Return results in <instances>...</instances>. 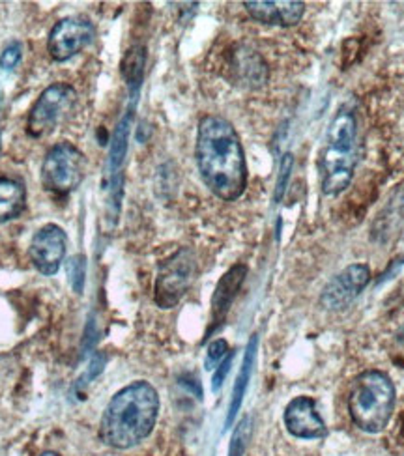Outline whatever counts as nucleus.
Wrapping results in <instances>:
<instances>
[{"mask_svg":"<svg viewBox=\"0 0 404 456\" xmlns=\"http://www.w3.org/2000/svg\"><path fill=\"white\" fill-rule=\"evenodd\" d=\"M195 159L202 182L221 200H236L247 187L245 154L235 126L210 114L199 124Z\"/></svg>","mask_w":404,"mask_h":456,"instance_id":"obj_1","label":"nucleus"},{"mask_svg":"<svg viewBox=\"0 0 404 456\" xmlns=\"http://www.w3.org/2000/svg\"><path fill=\"white\" fill-rule=\"evenodd\" d=\"M160 413V395L139 379L114 395L100 421V440L112 449H131L152 434Z\"/></svg>","mask_w":404,"mask_h":456,"instance_id":"obj_2","label":"nucleus"},{"mask_svg":"<svg viewBox=\"0 0 404 456\" xmlns=\"http://www.w3.org/2000/svg\"><path fill=\"white\" fill-rule=\"evenodd\" d=\"M361 146L358 139V118L349 109H341L326 131L318 158L320 185L324 195L337 197L350 185L359 163Z\"/></svg>","mask_w":404,"mask_h":456,"instance_id":"obj_3","label":"nucleus"},{"mask_svg":"<svg viewBox=\"0 0 404 456\" xmlns=\"http://www.w3.org/2000/svg\"><path fill=\"white\" fill-rule=\"evenodd\" d=\"M395 410V386L382 370L361 372L349 393V413L354 425L369 434L388 427Z\"/></svg>","mask_w":404,"mask_h":456,"instance_id":"obj_4","label":"nucleus"},{"mask_svg":"<svg viewBox=\"0 0 404 456\" xmlns=\"http://www.w3.org/2000/svg\"><path fill=\"white\" fill-rule=\"evenodd\" d=\"M87 176V158L71 142L54 144L42 165V183L49 193L66 197L83 183Z\"/></svg>","mask_w":404,"mask_h":456,"instance_id":"obj_5","label":"nucleus"},{"mask_svg":"<svg viewBox=\"0 0 404 456\" xmlns=\"http://www.w3.org/2000/svg\"><path fill=\"white\" fill-rule=\"evenodd\" d=\"M195 275L197 260L194 251L187 249V247H182L175 255H170L167 260H163L160 264L156 289H153V297H156L158 307H177L191 284H194Z\"/></svg>","mask_w":404,"mask_h":456,"instance_id":"obj_6","label":"nucleus"},{"mask_svg":"<svg viewBox=\"0 0 404 456\" xmlns=\"http://www.w3.org/2000/svg\"><path fill=\"white\" fill-rule=\"evenodd\" d=\"M77 102V92L68 83H54L47 86L37 98L29 112L27 131L37 139L47 135L71 112Z\"/></svg>","mask_w":404,"mask_h":456,"instance_id":"obj_7","label":"nucleus"},{"mask_svg":"<svg viewBox=\"0 0 404 456\" xmlns=\"http://www.w3.org/2000/svg\"><path fill=\"white\" fill-rule=\"evenodd\" d=\"M94 25L88 19L68 17L56 23L49 34L47 49L51 59L56 62H66L88 47L94 40Z\"/></svg>","mask_w":404,"mask_h":456,"instance_id":"obj_8","label":"nucleus"},{"mask_svg":"<svg viewBox=\"0 0 404 456\" xmlns=\"http://www.w3.org/2000/svg\"><path fill=\"white\" fill-rule=\"evenodd\" d=\"M369 281L371 270L367 264L349 265L326 284L320 296V305L328 311H344L365 290Z\"/></svg>","mask_w":404,"mask_h":456,"instance_id":"obj_9","label":"nucleus"},{"mask_svg":"<svg viewBox=\"0 0 404 456\" xmlns=\"http://www.w3.org/2000/svg\"><path fill=\"white\" fill-rule=\"evenodd\" d=\"M68 249V236L64 228L59 224H45L37 231L30 241L29 256L34 264V268L42 275H54L61 270Z\"/></svg>","mask_w":404,"mask_h":456,"instance_id":"obj_10","label":"nucleus"},{"mask_svg":"<svg viewBox=\"0 0 404 456\" xmlns=\"http://www.w3.org/2000/svg\"><path fill=\"white\" fill-rule=\"evenodd\" d=\"M284 427L300 440H320L328 434L311 396H296L284 408Z\"/></svg>","mask_w":404,"mask_h":456,"instance_id":"obj_11","label":"nucleus"},{"mask_svg":"<svg viewBox=\"0 0 404 456\" xmlns=\"http://www.w3.org/2000/svg\"><path fill=\"white\" fill-rule=\"evenodd\" d=\"M133 110L135 103H129V109L119 122L117 129L112 133L111 151H109V178H111V191H112V206L119 214V197L122 193V165L128 156V142H129V131L133 122Z\"/></svg>","mask_w":404,"mask_h":456,"instance_id":"obj_12","label":"nucleus"},{"mask_svg":"<svg viewBox=\"0 0 404 456\" xmlns=\"http://www.w3.org/2000/svg\"><path fill=\"white\" fill-rule=\"evenodd\" d=\"M243 6L255 21L279 27L298 25L305 13V4L298 3V0H279V3H269V0L268 3H264V0H247Z\"/></svg>","mask_w":404,"mask_h":456,"instance_id":"obj_13","label":"nucleus"},{"mask_svg":"<svg viewBox=\"0 0 404 456\" xmlns=\"http://www.w3.org/2000/svg\"><path fill=\"white\" fill-rule=\"evenodd\" d=\"M247 275V268L243 264H236L230 268L221 281L218 282L216 292L211 296V326L210 331H216L228 314L230 307H233V303L242 289V284L245 281Z\"/></svg>","mask_w":404,"mask_h":456,"instance_id":"obj_14","label":"nucleus"},{"mask_svg":"<svg viewBox=\"0 0 404 456\" xmlns=\"http://www.w3.org/2000/svg\"><path fill=\"white\" fill-rule=\"evenodd\" d=\"M233 71L236 73V81L249 88H259L268 81V66L260 59V54L249 49H240L235 53Z\"/></svg>","mask_w":404,"mask_h":456,"instance_id":"obj_15","label":"nucleus"},{"mask_svg":"<svg viewBox=\"0 0 404 456\" xmlns=\"http://www.w3.org/2000/svg\"><path fill=\"white\" fill-rule=\"evenodd\" d=\"M27 208V189L21 182L0 176V223L17 219Z\"/></svg>","mask_w":404,"mask_h":456,"instance_id":"obj_16","label":"nucleus"},{"mask_svg":"<svg viewBox=\"0 0 404 456\" xmlns=\"http://www.w3.org/2000/svg\"><path fill=\"white\" fill-rule=\"evenodd\" d=\"M257 346H259V337L253 335L251 340H249L245 355H243V363L240 369V374L236 378V384L233 389V401H230V408H228V415H227V427L233 425L236 421V415L242 408L243 396L249 386V379H251V372H253V365H255V357H257Z\"/></svg>","mask_w":404,"mask_h":456,"instance_id":"obj_17","label":"nucleus"},{"mask_svg":"<svg viewBox=\"0 0 404 456\" xmlns=\"http://www.w3.org/2000/svg\"><path fill=\"white\" fill-rule=\"evenodd\" d=\"M144 64L146 51L141 45L131 47L122 61V75L129 88V103H137L139 100V90L144 79Z\"/></svg>","mask_w":404,"mask_h":456,"instance_id":"obj_18","label":"nucleus"},{"mask_svg":"<svg viewBox=\"0 0 404 456\" xmlns=\"http://www.w3.org/2000/svg\"><path fill=\"white\" fill-rule=\"evenodd\" d=\"M68 275L70 282L77 294H81L85 289V281H87V256L83 255H75L68 260Z\"/></svg>","mask_w":404,"mask_h":456,"instance_id":"obj_19","label":"nucleus"},{"mask_svg":"<svg viewBox=\"0 0 404 456\" xmlns=\"http://www.w3.org/2000/svg\"><path fill=\"white\" fill-rule=\"evenodd\" d=\"M249 434H251V417H243L233 434V442H230V447H228V456H243L249 442Z\"/></svg>","mask_w":404,"mask_h":456,"instance_id":"obj_20","label":"nucleus"},{"mask_svg":"<svg viewBox=\"0 0 404 456\" xmlns=\"http://www.w3.org/2000/svg\"><path fill=\"white\" fill-rule=\"evenodd\" d=\"M227 355H228V345H227V340L218 338V340H214V342H210L208 352H206V359H204V367H206L208 370H216V369L221 365V361H223Z\"/></svg>","mask_w":404,"mask_h":456,"instance_id":"obj_21","label":"nucleus"},{"mask_svg":"<svg viewBox=\"0 0 404 456\" xmlns=\"http://www.w3.org/2000/svg\"><path fill=\"white\" fill-rule=\"evenodd\" d=\"M293 165H294L293 154H284V156H283V161H281V168H279L277 185H276V195H274V200H276V202H281V199H283V195H284V191H286V183H288V178H291Z\"/></svg>","mask_w":404,"mask_h":456,"instance_id":"obj_22","label":"nucleus"},{"mask_svg":"<svg viewBox=\"0 0 404 456\" xmlns=\"http://www.w3.org/2000/svg\"><path fill=\"white\" fill-rule=\"evenodd\" d=\"M21 56H23V47L19 42L10 44L3 54H0V68L4 71H12L19 62H21Z\"/></svg>","mask_w":404,"mask_h":456,"instance_id":"obj_23","label":"nucleus"},{"mask_svg":"<svg viewBox=\"0 0 404 456\" xmlns=\"http://www.w3.org/2000/svg\"><path fill=\"white\" fill-rule=\"evenodd\" d=\"M233 354H228L223 361H221V365L216 369V372H214V378H211V389H214L216 393L221 389V386H223V382H225V378H227V374H228V370H230V365H233Z\"/></svg>","mask_w":404,"mask_h":456,"instance_id":"obj_24","label":"nucleus"},{"mask_svg":"<svg viewBox=\"0 0 404 456\" xmlns=\"http://www.w3.org/2000/svg\"><path fill=\"white\" fill-rule=\"evenodd\" d=\"M103 365H105V355L103 354H95L90 361V367H88V374L85 376V379H94L98 378L103 370Z\"/></svg>","mask_w":404,"mask_h":456,"instance_id":"obj_25","label":"nucleus"},{"mask_svg":"<svg viewBox=\"0 0 404 456\" xmlns=\"http://www.w3.org/2000/svg\"><path fill=\"white\" fill-rule=\"evenodd\" d=\"M95 335H98V331H95V324H94V320H90L88 322V326H87V331H85V340H87V350L94 345V342H95V338H98V337H95Z\"/></svg>","mask_w":404,"mask_h":456,"instance_id":"obj_26","label":"nucleus"},{"mask_svg":"<svg viewBox=\"0 0 404 456\" xmlns=\"http://www.w3.org/2000/svg\"><path fill=\"white\" fill-rule=\"evenodd\" d=\"M40 456H61L59 452H53V451H47V452H44V454H40Z\"/></svg>","mask_w":404,"mask_h":456,"instance_id":"obj_27","label":"nucleus"}]
</instances>
